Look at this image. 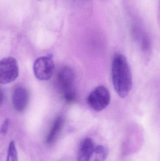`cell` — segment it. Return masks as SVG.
Masks as SVG:
<instances>
[{"mask_svg":"<svg viewBox=\"0 0 160 161\" xmlns=\"http://www.w3.org/2000/svg\"><path fill=\"white\" fill-rule=\"evenodd\" d=\"M112 80L114 88L121 98L126 97L132 87V73L126 58L122 54L114 56L112 62Z\"/></svg>","mask_w":160,"mask_h":161,"instance_id":"6da1fadb","label":"cell"},{"mask_svg":"<svg viewBox=\"0 0 160 161\" xmlns=\"http://www.w3.org/2000/svg\"><path fill=\"white\" fill-rule=\"evenodd\" d=\"M87 101L91 108L95 111H101L104 109L110 104V92L105 86L97 87L90 93L87 97Z\"/></svg>","mask_w":160,"mask_h":161,"instance_id":"7a4b0ae2","label":"cell"},{"mask_svg":"<svg viewBox=\"0 0 160 161\" xmlns=\"http://www.w3.org/2000/svg\"><path fill=\"white\" fill-rule=\"evenodd\" d=\"M55 64L51 56L41 57L35 60L34 64V74L40 80H49L52 77Z\"/></svg>","mask_w":160,"mask_h":161,"instance_id":"3957f363","label":"cell"},{"mask_svg":"<svg viewBox=\"0 0 160 161\" xmlns=\"http://www.w3.org/2000/svg\"><path fill=\"white\" fill-rule=\"evenodd\" d=\"M18 62L14 58L7 57L0 62V83L7 84L14 81L18 76Z\"/></svg>","mask_w":160,"mask_h":161,"instance_id":"277c9868","label":"cell"},{"mask_svg":"<svg viewBox=\"0 0 160 161\" xmlns=\"http://www.w3.org/2000/svg\"><path fill=\"white\" fill-rule=\"evenodd\" d=\"M29 101V94L27 90L22 87H16L12 94V103L14 108L18 112L23 111Z\"/></svg>","mask_w":160,"mask_h":161,"instance_id":"5b68a950","label":"cell"},{"mask_svg":"<svg viewBox=\"0 0 160 161\" xmlns=\"http://www.w3.org/2000/svg\"><path fill=\"white\" fill-rule=\"evenodd\" d=\"M75 78L74 71L70 67H64L59 70L57 80L62 92L73 88V83Z\"/></svg>","mask_w":160,"mask_h":161,"instance_id":"8992f818","label":"cell"},{"mask_svg":"<svg viewBox=\"0 0 160 161\" xmlns=\"http://www.w3.org/2000/svg\"><path fill=\"white\" fill-rule=\"evenodd\" d=\"M96 146L91 138H86L83 140L79 146L78 161H89Z\"/></svg>","mask_w":160,"mask_h":161,"instance_id":"52a82bcc","label":"cell"},{"mask_svg":"<svg viewBox=\"0 0 160 161\" xmlns=\"http://www.w3.org/2000/svg\"><path fill=\"white\" fill-rule=\"evenodd\" d=\"M64 122L65 120L62 116H59L55 119L49 132L47 136L46 139V143L47 144L50 145L55 142L62 130L64 126Z\"/></svg>","mask_w":160,"mask_h":161,"instance_id":"ba28073f","label":"cell"},{"mask_svg":"<svg viewBox=\"0 0 160 161\" xmlns=\"http://www.w3.org/2000/svg\"><path fill=\"white\" fill-rule=\"evenodd\" d=\"M108 155L107 147L102 145L96 146L89 161H105Z\"/></svg>","mask_w":160,"mask_h":161,"instance_id":"9c48e42d","label":"cell"},{"mask_svg":"<svg viewBox=\"0 0 160 161\" xmlns=\"http://www.w3.org/2000/svg\"><path fill=\"white\" fill-rule=\"evenodd\" d=\"M6 161H18V152L14 141H11L8 146Z\"/></svg>","mask_w":160,"mask_h":161,"instance_id":"30bf717a","label":"cell"},{"mask_svg":"<svg viewBox=\"0 0 160 161\" xmlns=\"http://www.w3.org/2000/svg\"><path fill=\"white\" fill-rule=\"evenodd\" d=\"M64 99L66 103H72L77 99V95L73 88L63 92Z\"/></svg>","mask_w":160,"mask_h":161,"instance_id":"8fae6325","label":"cell"},{"mask_svg":"<svg viewBox=\"0 0 160 161\" xmlns=\"http://www.w3.org/2000/svg\"><path fill=\"white\" fill-rule=\"evenodd\" d=\"M142 51L143 52L146 53H149L150 50V44L149 40L147 38H144L142 42Z\"/></svg>","mask_w":160,"mask_h":161,"instance_id":"7c38bea8","label":"cell"},{"mask_svg":"<svg viewBox=\"0 0 160 161\" xmlns=\"http://www.w3.org/2000/svg\"><path fill=\"white\" fill-rule=\"evenodd\" d=\"M9 124H10V121L9 119H7L5 120L4 122L1 127V132L2 134L5 135L7 132L9 127Z\"/></svg>","mask_w":160,"mask_h":161,"instance_id":"4fadbf2b","label":"cell"},{"mask_svg":"<svg viewBox=\"0 0 160 161\" xmlns=\"http://www.w3.org/2000/svg\"><path fill=\"white\" fill-rule=\"evenodd\" d=\"M38 1H41V0H38Z\"/></svg>","mask_w":160,"mask_h":161,"instance_id":"5bb4252c","label":"cell"}]
</instances>
